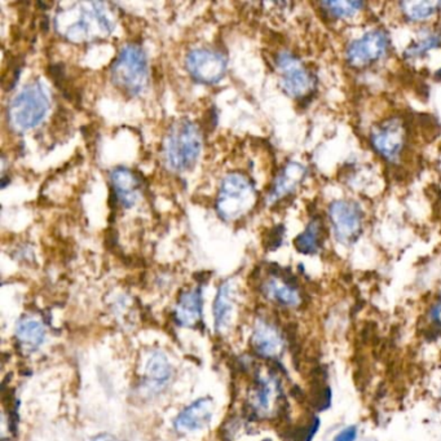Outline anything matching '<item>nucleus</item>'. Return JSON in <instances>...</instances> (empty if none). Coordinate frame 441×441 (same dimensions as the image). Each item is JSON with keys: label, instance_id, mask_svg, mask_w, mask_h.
I'll use <instances>...</instances> for the list:
<instances>
[{"label": "nucleus", "instance_id": "1", "mask_svg": "<svg viewBox=\"0 0 441 441\" xmlns=\"http://www.w3.org/2000/svg\"><path fill=\"white\" fill-rule=\"evenodd\" d=\"M106 3H75L56 15V30L71 43L106 38L114 30V19Z\"/></svg>", "mask_w": 441, "mask_h": 441}, {"label": "nucleus", "instance_id": "2", "mask_svg": "<svg viewBox=\"0 0 441 441\" xmlns=\"http://www.w3.org/2000/svg\"><path fill=\"white\" fill-rule=\"evenodd\" d=\"M202 151L200 127L182 120L171 126L163 145V158L170 170L185 172L196 166Z\"/></svg>", "mask_w": 441, "mask_h": 441}, {"label": "nucleus", "instance_id": "3", "mask_svg": "<svg viewBox=\"0 0 441 441\" xmlns=\"http://www.w3.org/2000/svg\"><path fill=\"white\" fill-rule=\"evenodd\" d=\"M50 111L48 91L40 82L26 84L10 100L7 117L12 130L17 132L35 129Z\"/></svg>", "mask_w": 441, "mask_h": 441}, {"label": "nucleus", "instance_id": "4", "mask_svg": "<svg viewBox=\"0 0 441 441\" xmlns=\"http://www.w3.org/2000/svg\"><path fill=\"white\" fill-rule=\"evenodd\" d=\"M256 198L258 193L250 178L241 172H231L221 180L216 211L223 220H238L254 209Z\"/></svg>", "mask_w": 441, "mask_h": 441}, {"label": "nucleus", "instance_id": "5", "mask_svg": "<svg viewBox=\"0 0 441 441\" xmlns=\"http://www.w3.org/2000/svg\"><path fill=\"white\" fill-rule=\"evenodd\" d=\"M111 82L122 92L136 96L145 88L149 79L147 55L138 44L122 47L111 69Z\"/></svg>", "mask_w": 441, "mask_h": 441}, {"label": "nucleus", "instance_id": "6", "mask_svg": "<svg viewBox=\"0 0 441 441\" xmlns=\"http://www.w3.org/2000/svg\"><path fill=\"white\" fill-rule=\"evenodd\" d=\"M281 87L294 99H303L315 88V78L294 53L282 50L276 56Z\"/></svg>", "mask_w": 441, "mask_h": 441}, {"label": "nucleus", "instance_id": "7", "mask_svg": "<svg viewBox=\"0 0 441 441\" xmlns=\"http://www.w3.org/2000/svg\"><path fill=\"white\" fill-rule=\"evenodd\" d=\"M185 66L193 79L203 84H215L225 75L228 60L225 55L216 48L198 47L188 52Z\"/></svg>", "mask_w": 441, "mask_h": 441}, {"label": "nucleus", "instance_id": "8", "mask_svg": "<svg viewBox=\"0 0 441 441\" xmlns=\"http://www.w3.org/2000/svg\"><path fill=\"white\" fill-rule=\"evenodd\" d=\"M408 131L404 120L393 117L382 122L370 135L371 147L382 158L395 162L400 158L406 147Z\"/></svg>", "mask_w": 441, "mask_h": 441}, {"label": "nucleus", "instance_id": "9", "mask_svg": "<svg viewBox=\"0 0 441 441\" xmlns=\"http://www.w3.org/2000/svg\"><path fill=\"white\" fill-rule=\"evenodd\" d=\"M329 220L335 237L347 245L360 236L364 212L353 200H337L329 206Z\"/></svg>", "mask_w": 441, "mask_h": 441}, {"label": "nucleus", "instance_id": "10", "mask_svg": "<svg viewBox=\"0 0 441 441\" xmlns=\"http://www.w3.org/2000/svg\"><path fill=\"white\" fill-rule=\"evenodd\" d=\"M283 393L281 382L273 373L259 374L249 395V406L252 414L259 418H268L281 409Z\"/></svg>", "mask_w": 441, "mask_h": 441}, {"label": "nucleus", "instance_id": "11", "mask_svg": "<svg viewBox=\"0 0 441 441\" xmlns=\"http://www.w3.org/2000/svg\"><path fill=\"white\" fill-rule=\"evenodd\" d=\"M388 48V38L382 30H371L353 40L347 48V61L353 68L370 65L384 56Z\"/></svg>", "mask_w": 441, "mask_h": 441}, {"label": "nucleus", "instance_id": "12", "mask_svg": "<svg viewBox=\"0 0 441 441\" xmlns=\"http://www.w3.org/2000/svg\"><path fill=\"white\" fill-rule=\"evenodd\" d=\"M261 290L264 295L285 308H298L303 301L301 289L294 277L282 272H272L264 281Z\"/></svg>", "mask_w": 441, "mask_h": 441}, {"label": "nucleus", "instance_id": "13", "mask_svg": "<svg viewBox=\"0 0 441 441\" xmlns=\"http://www.w3.org/2000/svg\"><path fill=\"white\" fill-rule=\"evenodd\" d=\"M252 348L255 352L267 359L279 357L285 348V341L280 330L265 320H258L251 337Z\"/></svg>", "mask_w": 441, "mask_h": 441}, {"label": "nucleus", "instance_id": "14", "mask_svg": "<svg viewBox=\"0 0 441 441\" xmlns=\"http://www.w3.org/2000/svg\"><path fill=\"white\" fill-rule=\"evenodd\" d=\"M307 169L298 162H289L281 169L279 175L274 178L271 191L268 193L267 202L276 203L297 191L306 179Z\"/></svg>", "mask_w": 441, "mask_h": 441}, {"label": "nucleus", "instance_id": "15", "mask_svg": "<svg viewBox=\"0 0 441 441\" xmlns=\"http://www.w3.org/2000/svg\"><path fill=\"white\" fill-rule=\"evenodd\" d=\"M111 187L114 196L124 209L133 207L140 198L141 184L138 175L127 167H117L111 171Z\"/></svg>", "mask_w": 441, "mask_h": 441}, {"label": "nucleus", "instance_id": "16", "mask_svg": "<svg viewBox=\"0 0 441 441\" xmlns=\"http://www.w3.org/2000/svg\"><path fill=\"white\" fill-rule=\"evenodd\" d=\"M214 411V402L210 397H203L187 406L173 422L179 432H194L207 426Z\"/></svg>", "mask_w": 441, "mask_h": 441}, {"label": "nucleus", "instance_id": "17", "mask_svg": "<svg viewBox=\"0 0 441 441\" xmlns=\"http://www.w3.org/2000/svg\"><path fill=\"white\" fill-rule=\"evenodd\" d=\"M175 319L185 328H193L202 319V290L200 288L181 292L175 308Z\"/></svg>", "mask_w": 441, "mask_h": 441}, {"label": "nucleus", "instance_id": "18", "mask_svg": "<svg viewBox=\"0 0 441 441\" xmlns=\"http://www.w3.org/2000/svg\"><path fill=\"white\" fill-rule=\"evenodd\" d=\"M46 338L44 325L35 317L26 316L16 326V339L21 348L28 352L37 351Z\"/></svg>", "mask_w": 441, "mask_h": 441}, {"label": "nucleus", "instance_id": "19", "mask_svg": "<svg viewBox=\"0 0 441 441\" xmlns=\"http://www.w3.org/2000/svg\"><path fill=\"white\" fill-rule=\"evenodd\" d=\"M325 241V224L321 218H313L306 227V229L294 240L295 249L306 254L312 255L320 250Z\"/></svg>", "mask_w": 441, "mask_h": 441}, {"label": "nucleus", "instance_id": "20", "mask_svg": "<svg viewBox=\"0 0 441 441\" xmlns=\"http://www.w3.org/2000/svg\"><path fill=\"white\" fill-rule=\"evenodd\" d=\"M233 286L231 282L221 283L215 303H214V317H215V326L218 330L227 328V325L231 321L232 311H233Z\"/></svg>", "mask_w": 441, "mask_h": 441}, {"label": "nucleus", "instance_id": "21", "mask_svg": "<svg viewBox=\"0 0 441 441\" xmlns=\"http://www.w3.org/2000/svg\"><path fill=\"white\" fill-rule=\"evenodd\" d=\"M145 374L151 387H163L172 377L170 361L162 352H154L147 362Z\"/></svg>", "mask_w": 441, "mask_h": 441}, {"label": "nucleus", "instance_id": "22", "mask_svg": "<svg viewBox=\"0 0 441 441\" xmlns=\"http://www.w3.org/2000/svg\"><path fill=\"white\" fill-rule=\"evenodd\" d=\"M400 6L404 15L411 21L431 19L441 10V1H404Z\"/></svg>", "mask_w": 441, "mask_h": 441}, {"label": "nucleus", "instance_id": "23", "mask_svg": "<svg viewBox=\"0 0 441 441\" xmlns=\"http://www.w3.org/2000/svg\"><path fill=\"white\" fill-rule=\"evenodd\" d=\"M322 7L335 19H350L361 10V8L364 7V3L355 1V0H334V1H323Z\"/></svg>", "mask_w": 441, "mask_h": 441}, {"label": "nucleus", "instance_id": "24", "mask_svg": "<svg viewBox=\"0 0 441 441\" xmlns=\"http://www.w3.org/2000/svg\"><path fill=\"white\" fill-rule=\"evenodd\" d=\"M438 40L439 39L436 37H427L426 39L421 40L420 43H417V44H414L413 47H411L409 55L411 56H421L426 50L435 48L439 44Z\"/></svg>", "mask_w": 441, "mask_h": 441}, {"label": "nucleus", "instance_id": "25", "mask_svg": "<svg viewBox=\"0 0 441 441\" xmlns=\"http://www.w3.org/2000/svg\"><path fill=\"white\" fill-rule=\"evenodd\" d=\"M282 238H283V227L282 225H277L272 229L271 233L268 234V238H267V247L270 250H276L281 243H282Z\"/></svg>", "mask_w": 441, "mask_h": 441}, {"label": "nucleus", "instance_id": "26", "mask_svg": "<svg viewBox=\"0 0 441 441\" xmlns=\"http://www.w3.org/2000/svg\"><path fill=\"white\" fill-rule=\"evenodd\" d=\"M356 439H357V427L350 426V427H346L344 430H341L334 438V441H356Z\"/></svg>", "mask_w": 441, "mask_h": 441}, {"label": "nucleus", "instance_id": "27", "mask_svg": "<svg viewBox=\"0 0 441 441\" xmlns=\"http://www.w3.org/2000/svg\"><path fill=\"white\" fill-rule=\"evenodd\" d=\"M430 319H431L433 326L441 329V299L436 304L432 306V308L430 310Z\"/></svg>", "mask_w": 441, "mask_h": 441}, {"label": "nucleus", "instance_id": "28", "mask_svg": "<svg viewBox=\"0 0 441 441\" xmlns=\"http://www.w3.org/2000/svg\"><path fill=\"white\" fill-rule=\"evenodd\" d=\"M92 441H117V439L109 433H101V435H97L96 438H93Z\"/></svg>", "mask_w": 441, "mask_h": 441}]
</instances>
